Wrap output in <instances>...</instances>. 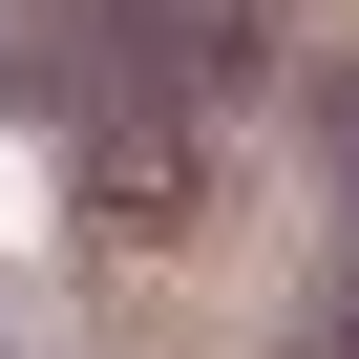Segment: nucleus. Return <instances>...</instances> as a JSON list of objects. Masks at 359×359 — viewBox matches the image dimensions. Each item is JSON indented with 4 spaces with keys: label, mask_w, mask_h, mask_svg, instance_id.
<instances>
[{
    "label": "nucleus",
    "mask_w": 359,
    "mask_h": 359,
    "mask_svg": "<svg viewBox=\"0 0 359 359\" xmlns=\"http://www.w3.org/2000/svg\"><path fill=\"white\" fill-rule=\"evenodd\" d=\"M317 359H359V275H338V317H317Z\"/></svg>",
    "instance_id": "obj_2"
},
{
    "label": "nucleus",
    "mask_w": 359,
    "mask_h": 359,
    "mask_svg": "<svg viewBox=\"0 0 359 359\" xmlns=\"http://www.w3.org/2000/svg\"><path fill=\"white\" fill-rule=\"evenodd\" d=\"M191 191H212L191 85H106V127H85V212H106V233H191Z\"/></svg>",
    "instance_id": "obj_1"
}]
</instances>
